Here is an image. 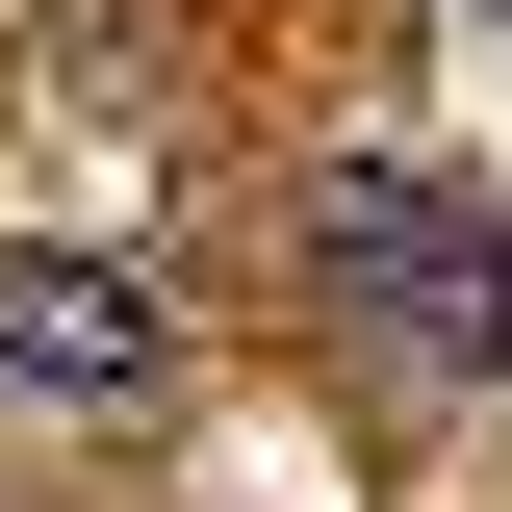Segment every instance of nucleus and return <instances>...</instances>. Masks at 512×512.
<instances>
[{
	"label": "nucleus",
	"instance_id": "obj_3",
	"mask_svg": "<svg viewBox=\"0 0 512 512\" xmlns=\"http://www.w3.org/2000/svg\"><path fill=\"white\" fill-rule=\"evenodd\" d=\"M487 26H512V0H487Z\"/></svg>",
	"mask_w": 512,
	"mask_h": 512
},
{
	"label": "nucleus",
	"instance_id": "obj_1",
	"mask_svg": "<svg viewBox=\"0 0 512 512\" xmlns=\"http://www.w3.org/2000/svg\"><path fill=\"white\" fill-rule=\"evenodd\" d=\"M308 308L359 333V359L512 384V205L436 180V154H333V180H308Z\"/></svg>",
	"mask_w": 512,
	"mask_h": 512
},
{
	"label": "nucleus",
	"instance_id": "obj_2",
	"mask_svg": "<svg viewBox=\"0 0 512 512\" xmlns=\"http://www.w3.org/2000/svg\"><path fill=\"white\" fill-rule=\"evenodd\" d=\"M154 359H180V333H154V282H128V256L0 231V384H26V410H154Z\"/></svg>",
	"mask_w": 512,
	"mask_h": 512
}]
</instances>
